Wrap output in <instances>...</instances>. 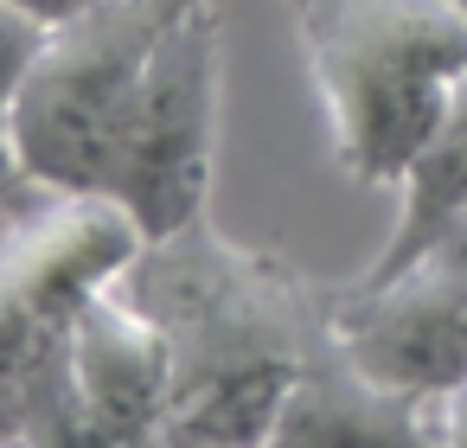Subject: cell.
<instances>
[{"instance_id":"30bf717a","label":"cell","mask_w":467,"mask_h":448,"mask_svg":"<svg viewBox=\"0 0 467 448\" xmlns=\"http://www.w3.org/2000/svg\"><path fill=\"white\" fill-rule=\"evenodd\" d=\"M33 193H39V180L26 173V161L14 154L7 129H0V218H7V212H20V205H26Z\"/></svg>"},{"instance_id":"277c9868","label":"cell","mask_w":467,"mask_h":448,"mask_svg":"<svg viewBox=\"0 0 467 448\" xmlns=\"http://www.w3.org/2000/svg\"><path fill=\"white\" fill-rule=\"evenodd\" d=\"M218 109H224L218 0H192L161 33L141 90L97 173V199H116L148 244L205 218L212 167H218Z\"/></svg>"},{"instance_id":"7a4b0ae2","label":"cell","mask_w":467,"mask_h":448,"mask_svg":"<svg viewBox=\"0 0 467 448\" xmlns=\"http://www.w3.org/2000/svg\"><path fill=\"white\" fill-rule=\"evenodd\" d=\"M295 39L327 116L333 167L365 193L397 186L467 84V7L461 0H295Z\"/></svg>"},{"instance_id":"5bb4252c","label":"cell","mask_w":467,"mask_h":448,"mask_svg":"<svg viewBox=\"0 0 467 448\" xmlns=\"http://www.w3.org/2000/svg\"><path fill=\"white\" fill-rule=\"evenodd\" d=\"M461 7H467V0H461Z\"/></svg>"},{"instance_id":"8fae6325","label":"cell","mask_w":467,"mask_h":448,"mask_svg":"<svg viewBox=\"0 0 467 448\" xmlns=\"http://www.w3.org/2000/svg\"><path fill=\"white\" fill-rule=\"evenodd\" d=\"M14 7H26L33 20H46V26H65V20H78V14H90V7H103V0H14Z\"/></svg>"},{"instance_id":"8992f818","label":"cell","mask_w":467,"mask_h":448,"mask_svg":"<svg viewBox=\"0 0 467 448\" xmlns=\"http://www.w3.org/2000/svg\"><path fill=\"white\" fill-rule=\"evenodd\" d=\"M71 371L84 397L122 429L135 448H167V397H173V352L161 320L122 288H97L71 320Z\"/></svg>"},{"instance_id":"ba28073f","label":"cell","mask_w":467,"mask_h":448,"mask_svg":"<svg viewBox=\"0 0 467 448\" xmlns=\"http://www.w3.org/2000/svg\"><path fill=\"white\" fill-rule=\"evenodd\" d=\"M403 205H397V231L384 237V250L365 263V276H390L403 263H416L422 250H435L461 218H467V84L454 90V103L441 109L435 135L416 148L410 173L397 180Z\"/></svg>"},{"instance_id":"3957f363","label":"cell","mask_w":467,"mask_h":448,"mask_svg":"<svg viewBox=\"0 0 467 448\" xmlns=\"http://www.w3.org/2000/svg\"><path fill=\"white\" fill-rule=\"evenodd\" d=\"M186 7L192 0H103V7L52 26L7 116V141L39 186L97 193L103 154L141 90V71Z\"/></svg>"},{"instance_id":"9c48e42d","label":"cell","mask_w":467,"mask_h":448,"mask_svg":"<svg viewBox=\"0 0 467 448\" xmlns=\"http://www.w3.org/2000/svg\"><path fill=\"white\" fill-rule=\"evenodd\" d=\"M46 39H52L46 20H33L26 7H14V0H0V129H7V116L20 103V90H26V78H33L39 52H46Z\"/></svg>"},{"instance_id":"9a60e30c","label":"cell","mask_w":467,"mask_h":448,"mask_svg":"<svg viewBox=\"0 0 467 448\" xmlns=\"http://www.w3.org/2000/svg\"><path fill=\"white\" fill-rule=\"evenodd\" d=\"M263 448H269V442H263Z\"/></svg>"},{"instance_id":"6da1fadb","label":"cell","mask_w":467,"mask_h":448,"mask_svg":"<svg viewBox=\"0 0 467 448\" xmlns=\"http://www.w3.org/2000/svg\"><path fill=\"white\" fill-rule=\"evenodd\" d=\"M122 288L161 320L173 352L167 448H263L327 333V282L192 218L141 244Z\"/></svg>"},{"instance_id":"4fadbf2b","label":"cell","mask_w":467,"mask_h":448,"mask_svg":"<svg viewBox=\"0 0 467 448\" xmlns=\"http://www.w3.org/2000/svg\"><path fill=\"white\" fill-rule=\"evenodd\" d=\"M441 244H461V250H467V218H461V224H454V231H448Z\"/></svg>"},{"instance_id":"52a82bcc","label":"cell","mask_w":467,"mask_h":448,"mask_svg":"<svg viewBox=\"0 0 467 448\" xmlns=\"http://www.w3.org/2000/svg\"><path fill=\"white\" fill-rule=\"evenodd\" d=\"M269 448H448V442H441V403L378 384L333 346V333H320L301 378L288 384Z\"/></svg>"},{"instance_id":"7c38bea8","label":"cell","mask_w":467,"mask_h":448,"mask_svg":"<svg viewBox=\"0 0 467 448\" xmlns=\"http://www.w3.org/2000/svg\"><path fill=\"white\" fill-rule=\"evenodd\" d=\"M441 442L448 448H467V384L454 397H441Z\"/></svg>"},{"instance_id":"5b68a950","label":"cell","mask_w":467,"mask_h":448,"mask_svg":"<svg viewBox=\"0 0 467 448\" xmlns=\"http://www.w3.org/2000/svg\"><path fill=\"white\" fill-rule=\"evenodd\" d=\"M333 346L378 384L441 403L467 384V250L435 244L390 276L327 288Z\"/></svg>"}]
</instances>
